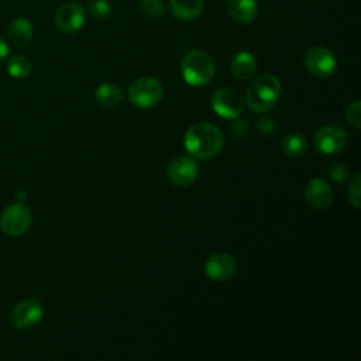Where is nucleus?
Returning a JSON list of instances; mask_svg holds the SVG:
<instances>
[{
	"label": "nucleus",
	"mask_w": 361,
	"mask_h": 361,
	"mask_svg": "<svg viewBox=\"0 0 361 361\" xmlns=\"http://www.w3.org/2000/svg\"><path fill=\"white\" fill-rule=\"evenodd\" d=\"M348 137L344 128L336 124H327L317 130L313 142L317 151L326 155H333L340 152L347 145Z\"/></svg>",
	"instance_id": "obj_8"
},
{
	"label": "nucleus",
	"mask_w": 361,
	"mask_h": 361,
	"mask_svg": "<svg viewBox=\"0 0 361 361\" xmlns=\"http://www.w3.org/2000/svg\"><path fill=\"white\" fill-rule=\"evenodd\" d=\"M303 196L310 207L323 210L327 209L333 202V189L323 178H312L305 186Z\"/></svg>",
	"instance_id": "obj_13"
},
{
	"label": "nucleus",
	"mask_w": 361,
	"mask_h": 361,
	"mask_svg": "<svg viewBox=\"0 0 361 361\" xmlns=\"http://www.w3.org/2000/svg\"><path fill=\"white\" fill-rule=\"evenodd\" d=\"M329 173H330V178L336 182H344L348 179L350 176V166L344 162H340V161H336L333 162L330 166H329Z\"/></svg>",
	"instance_id": "obj_23"
},
{
	"label": "nucleus",
	"mask_w": 361,
	"mask_h": 361,
	"mask_svg": "<svg viewBox=\"0 0 361 361\" xmlns=\"http://www.w3.org/2000/svg\"><path fill=\"white\" fill-rule=\"evenodd\" d=\"M305 66L313 76L324 79L337 71V58L324 47H313L305 54Z\"/></svg>",
	"instance_id": "obj_6"
},
{
	"label": "nucleus",
	"mask_w": 361,
	"mask_h": 361,
	"mask_svg": "<svg viewBox=\"0 0 361 361\" xmlns=\"http://www.w3.org/2000/svg\"><path fill=\"white\" fill-rule=\"evenodd\" d=\"M235 121L230 126V131L234 137H238V138H243L247 135L248 133V124L247 121L244 120H238V118H234Z\"/></svg>",
	"instance_id": "obj_26"
},
{
	"label": "nucleus",
	"mask_w": 361,
	"mask_h": 361,
	"mask_svg": "<svg viewBox=\"0 0 361 361\" xmlns=\"http://www.w3.org/2000/svg\"><path fill=\"white\" fill-rule=\"evenodd\" d=\"M7 71L13 78H25L31 72V62L23 55H14L8 59Z\"/></svg>",
	"instance_id": "obj_20"
},
{
	"label": "nucleus",
	"mask_w": 361,
	"mask_h": 361,
	"mask_svg": "<svg viewBox=\"0 0 361 361\" xmlns=\"http://www.w3.org/2000/svg\"><path fill=\"white\" fill-rule=\"evenodd\" d=\"M360 175H355L348 186V199L351 202V204L355 209H360V197H361V188H360Z\"/></svg>",
	"instance_id": "obj_25"
},
{
	"label": "nucleus",
	"mask_w": 361,
	"mask_h": 361,
	"mask_svg": "<svg viewBox=\"0 0 361 361\" xmlns=\"http://www.w3.org/2000/svg\"><path fill=\"white\" fill-rule=\"evenodd\" d=\"M281 93L282 85L279 79L275 75L264 73L250 83L244 100L252 111L265 113L276 104Z\"/></svg>",
	"instance_id": "obj_2"
},
{
	"label": "nucleus",
	"mask_w": 361,
	"mask_h": 361,
	"mask_svg": "<svg viewBox=\"0 0 361 361\" xmlns=\"http://www.w3.org/2000/svg\"><path fill=\"white\" fill-rule=\"evenodd\" d=\"M7 54H8V45H7V42L0 37V62L7 56Z\"/></svg>",
	"instance_id": "obj_28"
},
{
	"label": "nucleus",
	"mask_w": 361,
	"mask_h": 361,
	"mask_svg": "<svg viewBox=\"0 0 361 361\" xmlns=\"http://www.w3.org/2000/svg\"><path fill=\"white\" fill-rule=\"evenodd\" d=\"M281 147L288 157L299 158L307 151V138L300 133H290L282 138Z\"/></svg>",
	"instance_id": "obj_19"
},
{
	"label": "nucleus",
	"mask_w": 361,
	"mask_h": 361,
	"mask_svg": "<svg viewBox=\"0 0 361 361\" xmlns=\"http://www.w3.org/2000/svg\"><path fill=\"white\" fill-rule=\"evenodd\" d=\"M180 72L188 85L200 87L210 83L216 69L212 56L206 51L192 49L183 56Z\"/></svg>",
	"instance_id": "obj_3"
},
{
	"label": "nucleus",
	"mask_w": 361,
	"mask_h": 361,
	"mask_svg": "<svg viewBox=\"0 0 361 361\" xmlns=\"http://www.w3.org/2000/svg\"><path fill=\"white\" fill-rule=\"evenodd\" d=\"M231 73L238 80H247L252 78L257 71V61L248 51H240L231 59Z\"/></svg>",
	"instance_id": "obj_15"
},
{
	"label": "nucleus",
	"mask_w": 361,
	"mask_h": 361,
	"mask_svg": "<svg viewBox=\"0 0 361 361\" xmlns=\"http://www.w3.org/2000/svg\"><path fill=\"white\" fill-rule=\"evenodd\" d=\"M237 269L235 259L226 252H216L204 262V274L214 282H224L230 279Z\"/></svg>",
	"instance_id": "obj_12"
},
{
	"label": "nucleus",
	"mask_w": 361,
	"mask_h": 361,
	"mask_svg": "<svg viewBox=\"0 0 361 361\" xmlns=\"http://www.w3.org/2000/svg\"><path fill=\"white\" fill-rule=\"evenodd\" d=\"M7 35L8 39L11 41L13 45L16 47H25L30 44V41L34 37V27L30 20L24 17H18L13 20L7 28Z\"/></svg>",
	"instance_id": "obj_14"
},
{
	"label": "nucleus",
	"mask_w": 361,
	"mask_h": 361,
	"mask_svg": "<svg viewBox=\"0 0 361 361\" xmlns=\"http://www.w3.org/2000/svg\"><path fill=\"white\" fill-rule=\"evenodd\" d=\"M183 145L190 157L197 159H209L221 151L224 145V135L214 124L199 121L186 130Z\"/></svg>",
	"instance_id": "obj_1"
},
{
	"label": "nucleus",
	"mask_w": 361,
	"mask_h": 361,
	"mask_svg": "<svg viewBox=\"0 0 361 361\" xmlns=\"http://www.w3.org/2000/svg\"><path fill=\"white\" fill-rule=\"evenodd\" d=\"M210 104L214 113L223 118H238L245 107L244 97L233 87H220L212 97Z\"/></svg>",
	"instance_id": "obj_5"
},
{
	"label": "nucleus",
	"mask_w": 361,
	"mask_h": 361,
	"mask_svg": "<svg viewBox=\"0 0 361 361\" xmlns=\"http://www.w3.org/2000/svg\"><path fill=\"white\" fill-rule=\"evenodd\" d=\"M31 224V210L23 203H14L0 214V228L7 235H20Z\"/></svg>",
	"instance_id": "obj_7"
},
{
	"label": "nucleus",
	"mask_w": 361,
	"mask_h": 361,
	"mask_svg": "<svg viewBox=\"0 0 361 361\" xmlns=\"http://www.w3.org/2000/svg\"><path fill=\"white\" fill-rule=\"evenodd\" d=\"M44 316L41 303L35 299H24L18 302L10 312V322L14 327L25 330L34 327Z\"/></svg>",
	"instance_id": "obj_9"
},
{
	"label": "nucleus",
	"mask_w": 361,
	"mask_h": 361,
	"mask_svg": "<svg viewBox=\"0 0 361 361\" xmlns=\"http://www.w3.org/2000/svg\"><path fill=\"white\" fill-rule=\"evenodd\" d=\"M141 11L145 17L158 18L165 13V4L162 0H141Z\"/></svg>",
	"instance_id": "obj_21"
},
{
	"label": "nucleus",
	"mask_w": 361,
	"mask_h": 361,
	"mask_svg": "<svg viewBox=\"0 0 361 361\" xmlns=\"http://www.w3.org/2000/svg\"><path fill=\"white\" fill-rule=\"evenodd\" d=\"M227 10L234 21L248 24L255 18L258 6L257 0H227Z\"/></svg>",
	"instance_id": "obj_16"
},
{
	"label": "nucleus",
	"mask_w": 361,
	"mask_h": 361,
	"mask_svg": "<svg viewBox=\"0 0 361 361\" xmlns=\"http://www.w3.org/2000/svg\"><path fill=\"white\" fill-rule=\"evenodd\" d=\"M168 179L176 186H189L199 176V166L190 157H176L166 168Z\"/></svg>",
	"instance_id": "obj_10"
},
{
	"label": "nucleus",
	"mask_w": 361,
	"mask_h": 361,
	"mask_svg": "<svg viewBox=\"0 0 361 361\" xmlns=\"http://www.w3.org/2000/svg\"><path fill=\"white\" fill-rule=\"evenodd\" d=\"M173 16L179 20H193L199 17L203 10L204 0H169Z\"/></svg>",
	"instance_id": "obj_17"
},
{
	"label": "nucleus",
	"mask_w": 361,
	"mask_h": 361,
	"mask_svg": "<svg viewBox=\"0 0 361 361\" xmlns=\"http://www.w3.org/2000/svg\"><path fill=\"white\" fill-rule=\"evenodd\" d=\"M345 120L354 127L360 128L361 127V102L355 100L353 102L347 110H345Z\"/></svg>",
	"instance_id": "obj_24"
},
{
	"label": "nucleus",
	"mask_w": 361,
	"mask_h": 361,
	"mask_svg": "<svg viewBox=\"0 0 361 361\" xmlns=\"http://www.w3.org/2000/svg\"><path fill=\"white\" fill-rule=\"evenodd\" d=\"M258 130H259L262 134L268 135V134H271V133L275 131V123H274L271 118L262 117V118L258 121Z\"/></svg>",
	"instance_id": "obj_27"
},
{
	"label": "nucleus",
	"mask_w": 361,
	"mask_h": 361,
	"mask_svg": "<svg viewBox=\"0 0 361 361\" xmlns=\"http://www.w3.org/2000/svg\"><path fill=\"white\" fill-rule=\"evenodd\" d=\"M128 99L138 109H151L162 99V85L151 76L138 78L130 85Z\"/></svg>",
	"instance_id": "obj_4"
},
{
	"label": "nucleus",
	"mask_w": 361,
	"mask_h": 361,
	"mask_svg": "<svg viewBox=\"0 0 361 361\" xmlns=\"http://www.w3.org/2000/svg\"><path fill=\"white\" fill-rule=\"evenodd\" d=\"M85 24V10L78 3H65L55 13V25L65 34L78 32Z\"/></svg>",
	"instance_id": "obj_11"
},
{
	"label": "nucleus",
	"mask_w": 361,
	"mask_h": 361,
	"mask_svg": "<svg viewBox=\"0 0 361 361\" xmlns=\"http://www.w3.org/2000/svg\"><path fill=\"white\" fill-rule=\"evenodd\" d=\"M94 100L103 107H116L123 100V90L114 83H102L94 90Z\"/></svg>",
	"instance_id": "obj_18"
},
{
	"label": "nucleus",
	"mask_w": 361,
	"mask_h": 361,
	"mask_svg": "<svg viewBox=\"0 0 361 361\" xmlns=\"http://www.w3.org/2000/svg\"><path fill=\"white\" fill-rule=\"evenodd\" d=\"M87 8L96 20H106L111 14V6L107 0H90Z\"/></svg>",
	"instance_id": "obj_22"
}]
</instances>
